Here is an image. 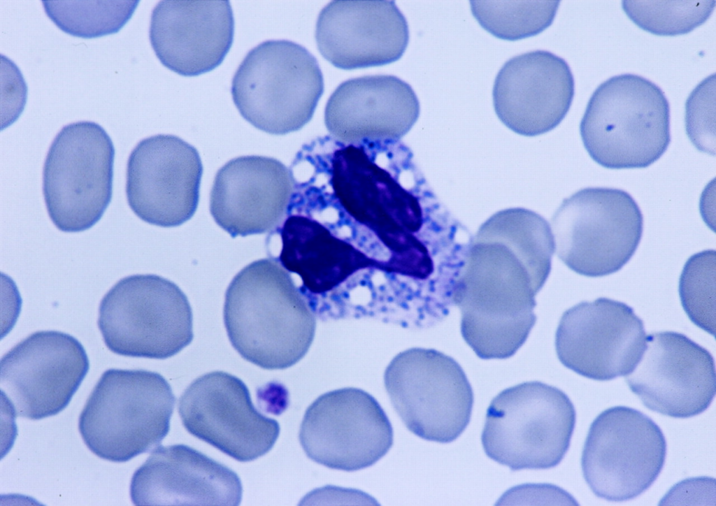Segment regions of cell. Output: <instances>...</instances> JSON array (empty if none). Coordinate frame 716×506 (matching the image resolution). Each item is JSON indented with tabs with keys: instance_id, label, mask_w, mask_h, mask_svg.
Wrapping results in <instances>:
<instances>
[{
	"instance_id": "1",
	"label": "cell",
	"mask_w": 716,
	"mask_h": 506,
	"mask_svg": "<svg viewBox=\"0 0 716 506\" xmlns=\"http://www.w3.org/2000/svg\"><path fill=\"white\" fill-rule=\"evenodd\" d=\"M304 155L337 204L397 257L434 250L454 223L400 140L347 143L330 135L306 144Z\"/></svg>"
},
{
	"instance_id": "2",
	"label": "cell",
	"mask_w": 716,
	"mask_h": 506,
	"mask_svg": "<svg viewBox=\"0 0 716 506\" xmlns=\"http://www.w3.org/2000/svg\"><path fill=\"white\" fill-rule=\"evenodd\" d=\"M549 276L534 247L500 227L481 226L472 237L454 305L461 333L482 359L513 356L536 321L535 296Z\"/></svg>"
},
{
	"instance_id": "3",
	"label": "cell",
	"mask_w": 716,
	"mask_h": 506,
	"mask_svg": "<svg viewBox=\"0 0 716 506\" xmlns=\"http://www.w3.org/2000/svg\"><path fill=\"white\" fill-rule=\"evenodd\" d=\"M223 315L234 349L264 369L294 365L314 339L315 315L290 273L271 256L236 274L225 294Z\"/></svg>"
},
{
	"instance_id": "4",
	"label": "cell",
	"mask_w": 716,
	"mask_h": 506,
	"mask_svg": "<svg viewBox=\"0 0 716 506\" xmlns=\"http://www.w3.org/2000/svg\"><path fill=\"white\" fill-rule=\"evenodd\" d=\"M580 132L588 154L603 167L646 168L671 142L668 101L657 85L641 76H613L592 95Z\"/></svg>"
},
{
	"instance_id": "5",
	"label": "cell",
	"mask_w": 716,
	"mask_h": 506,
	"mask_svg": "<svg viewBox=\"0 0 716 506\" xmlns=\"http://www.w3.org/2000/svg\"><path fill=\"white\" fill-rule=\"evenodd\" d=\"M176 398L159 373L109 369L79 418L87 447L99 457L125 462L156 449L168 434Z\"/></svg>"
},
{
	"instance_id": "6",
	"label": "cell",
	"mask_w": 716,
	"mask_h": 506,
	"mask_svg": "<svg viewBox=\"0 0 716 506\" xmlns=\"http://www.w3.org/2000/svg\"><path fill=\"white\" fill-rule=\"evenodd\" d=\"M323 92L315 57L304 47L285 40L264 41L252 49L231 84L233 101L242 117L274 135L306 124Z\"/></svg>"
},
{
	"instance_id": "7",
	"label": "cell",
	"mask_w": 716,
	"mask_h": 506,
	"mask_svg": "<svg viewBox=\"0 0 716 506\" xmlns=\"http://www.w3.org/2000/svg\"><path fill=\"white\" fill-rule=\"evenodd\" d=\"M576 419L565 393L540 382L508 388L487 410L481 441L485 454L513 471L548 469L566 454Z\"/></svg>"
},
{
	"instance_id": "8",
	"label": "cell",
	"mask_w": 716,
	"mask_h": 506,
	"mask_svg": "<svg viewBox=\"0 0 716 506\" xmlns=\"http://www.w3.org/2000/svg\"><path fill=\"white\" fill-rule=\"evenodd\" d=\"M192 308L182 291L156 275H134L103 296L98 326L107 347L119 355L165 359L193 339Z\"/></svg>"
},
{
	"instance_id": "9",
	"label": "cell",
	"mask_w": 716,
	"mask_h": 506,
	"mask_svg": "<svg viewBox=\"0 0 716 506\" xmlns=\"http://www.w3.org/2000/svg\"><path fill=\"white\" fill-rule=\"evenodd\" d=\"M551 226L561 261L580 275L601 277L620 270L633 256L643 217L625 191L587 187L563 201Z\"/></svg>"
},
{
	"instance_id": "10",
	"label": "cell",
	"mask_w": 716,
	"mask_h": 506,
	"mask_svg": "<svg viewBox=\"0 0 716 506\" xmlns=\"http://www.w3.org/2000/svg\"><path fill=\"white\" fill-rule=\"evenodd\" d=\"M115 148L93 122L64 127L48 152L43 192L50 219L64 232H80L102 217L113 194Z\"/></svg>"
},
{
	"instance_id": "11",
	"label": "cell",
	"mask_w": 716,
	"mask_h": 506,
	"mask_svg": "<svg viewBox=\"0 0 716 506\" xmlns=\"http://www.w3.org/2000/svg\"><path fill=\"white\" fill-rule=\"evenodd\" d=\"M384 383L407 428L422 439L451 442L470 422L472 387L460 365L441 352L411 348L398 354Z\"/></svg>"
},
{
	"instance_id": "12",
	"label": "cell",
	"mask_w": 716,
	"mask_h": 506,
	"mask_svg": "<svg viewBox=\"0 0 716 506\" xmlns=\"http://www.w3.org/2000/svg\"><path fill=\"white\" fill-rule=\"evenodd\" d=\"M666 454L665 437L652 419L637 410L616 406L592 423L581 465L596 496L621 502L635 498L654 482Z\"/></svg>"
},
{
	"instance_id": "13",
	"label": "cell",
	"mask_w": 716,
	"mask_h": 506,
	"mask_svg": "<svg viewBox=\"0 0 716 506\" xmlns=\"http://www.w3.org/2000/svg\"><path fill=\"white\" fill-rule=\"evenodd\" d=\"M306 454L327 468H368L393 444L392 424L377 400L365 391L343 388L319 396L306 410L299 430Z\"/></svg>"
},
{
	"instance_id": "14",
	"label": "cell",
	"mask_w": 716,
	"mask_h": 506,
	"mask_svg": "<svg viewBox=\"0 0 716 506\" xmlns=\"http://www.w3.org/2000/svg\"><path fill=\"white\" fill-rule=\"evenodd\" d=\"M89 367L85 350L74 337L38 331L1 358V396L15 417L38 420L53 416L69 405Z\"/></svg>"
},
{
	"instance_id": "15",
	"label": "cell",
	"mask_w": 716,
	"mask_h": 506,
	"mask_svg": "<svg viewBox=\"0 0 716 506\" xmlns=\"http://www.w3.org/2000/svg\"><path fill=\"white\" fill-rule=\"evenodd\" d=\"M178 412L189 433L242 462L268 452L280 433L278 423L255 407L243 382L222 371L192 382Z\"/></svg>"
},
{
	"instance_id": "16",
	"label": "cell",
	"mask_w": 716,
	"mask_h": 506,
	"mask_svg": "<svg viewBox=\"0 0 716 506\" xmlns=\"http://www.w3.org/2000/svg\"><path fill=\"white\" fill-rule=\"evenodd\" d=\"M645 345L643 321L628 305L599 298L562 315L556 352L566 368L585 377L608 381L629 374Z\"/></svg>"
},
{
	"instance_id": "17",
	"label": "cell",
	"mask_w": 716,
	"mask_h": 506,
	"mask_svg": "<svg viewBox=\"0 0 716 506\" xmlns=\"http://www.w3.org/2000/svg\"><path fill=\"white\" fill-rule=\"evenodd\" d=\"M202 173L198 151L182 139L164 134L145 138L128 159V204L147 223L180 226L197 209Z\"/></svg>"
},
{
	"instance_id": "18",
	"label": "cell",
	"mask_w": 716,
	"mask_h": 506,
	"mask_svg": "<svg viewBox=\"0 0 716 506\" xmlns=\"http://www.w3.org/2000/svg\"><path fill=\"white\" fill-rule=\"evenodd\" d=\"M625 380L648 409L688 418L704 412L715 397V361L686 335L656 332L645 337L643 352Z\"/></svg>"
},
{
	"instance_id": "19",
	"label": "cell",
	"mask_w": 716,
	"mask_h": 506,
	"mask_svg": "<svg viewBox=\"0 0 716 506\" xmlns=\"http://www.w3.org/2000/svg\"><path fill=\"white\" fill-rule=\"evenodd\" d=\"M492 96L504 125L535 136L552 130L565 117L574 96V79L564 59L547 51H532L504 64Z\"/></svg>"
},
{
	"instance_id": "20",
	"label": "cell",
	"mask_w": 716,
	"mask_h": 506,
	"mask_svg": "<svg viewBox=\"0 0 716 506\" xmlns=\"http://www.w3.org/2000/svg\"><path fill=\"white\" fill-rule=\"evenodd\" d=\"M315 40L324 59L352 70L399 59L409 30L394 1H333L318 16Z\"/></svg>"
},
{
	"instance_id": "21",
	"label": "cell",
	"mask_w": 716,
	"mask_h": 506,
	"mask_svg": "<svg viewBox=\"0 0 716 506\" xmlns=\"http://www.w3.org/2000/svg\"><path fill=\"white\" fill-rule=\"evenodd\" d=\"M290 168L262 156L234 158L216 174L210 210L231 237L272 233L283 221L293 192Z\"/></svg>"
},
{
	"instance_id": "22",
	"label": "cell",
	"mask_w": 716,
	"mask_h": 506,
	"mask_svg": "<svg viewBox=\"0 0 716 506\" xmlns=\"http://www.w3.org/2000/svg\"><path fill=\"white\" fill-rule=\"evenodd\" d=\"M229 1H162L152 10L150 41L161 62L184 76L217 67L234 40Z\"/></svg>"
},
{
	"instance_id": "23",
	"label": "cell",
	"mask_w": 716,
	"mask_h": 506,
	"mask_svg": "<svg viewBox=\"0 0 716 506\" xmlns=\"http://www.w3.org/2000/svg\"><path fill=\"white\" fill-rule=\"evenodd\" d=\"M242 484L233 470L184 444L154 449L136 470V505H238Z\"/></svg>"
},
{
	"instance_id": "24",
	"label": "cell",
	"mask_w": 716,
	"mask_h": 506,
	"mask_svg": "<svg viewBox=\"0 0 716 506\" xmlns=\"http://www.w3.org/2000/svg\"><path fill=\"white\" fill-rule=\"evenodd\" d=\"M412 87L394 75H366L342 82L329 97L324 122L343 142L400 140L420 115Z\"/></svg>"
},
{
	"instance_id": "25",
	"label": "cell",
	"mask_w": 716,
	"mask_h": 506,
	"mask_svg": "<svg viewBox=\"0 0 716 506\" xmlns=\"http://www.w3.org/2000/svg\"><path fill=\"white\" fill-rule=\"evenodd\" d=\"M470 4L483 29L499 38L517 41L547 28L559 1H470Z\"/></svg>"
},
{
	"instance_id": "26",
	"label": "cell",
	"mask_w": 716,
	"mask_h": 506,
	"mask_svg": "<svg viewBox=\"0 0 716 506\" xmlns=\"http://www.w3.org/2000/svg\"><path fill=\"white\" fill-rule=\"evenodd\" d=\"M50 19L71 36L90 38L119 31L138 1H42Z\"/></svg>"
},
{
	"instance_id": "27",
	"label": "cell",
	"mask_w": 716,
	"mask_h": 506,
	"mask_svg": "<svg viewBox=\"0 0 716 506\" xmlns=\"http://www.w3.org/2000/svg\"><path fill=\"white\" fill-rule=\"evenodd\" d=\"M715 4V1H623L622 8L643 30L659 36H675L702 24Z\"/></svg>"
},
{
	"instance_id": "28",
	"label": "cell",
	"mask_w": 716,
	"mask_h": 506,
	"mask_svg": "<svg viewBox=\"0 0 716 506\" xmlns=\"http://www.w3.org/2000/svg\"><path fill=\"white\" fill-rule=\"evenodd\" d=\"M715 251L692 255L686 262L679 282L682 305L696 326L715 333Z\"/></svg>"
}]
</instances>
